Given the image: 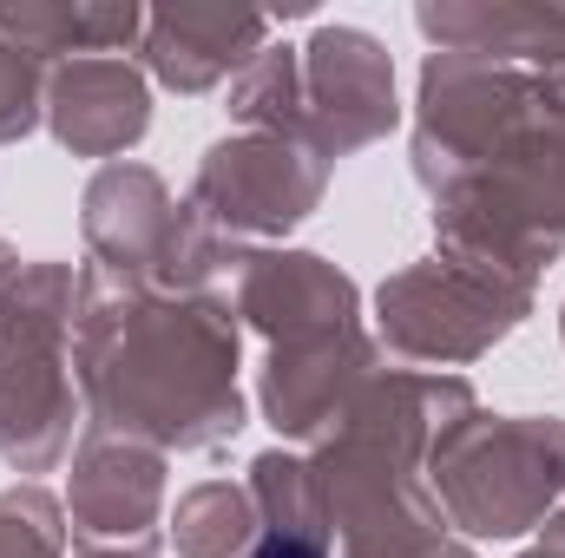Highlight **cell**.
I'll list each match as a JSON object with an SVG mask.
<instances>
[{
    "label": "cell",
    "mask_w": 565,
    "mask_h": 558,
    "mask_svg": "<svg viewBox=\"0 0 565 558\" xmlns=\"http://www.w3.org/2000/svg\"><path fill=\"white\" fill-rule=\"evenodd\" d=\"M250 558H322V546H309V539H296V533H277V539H264Z\"/></svg>",
    "instance_id": "obj_1"
}]
</instances>
